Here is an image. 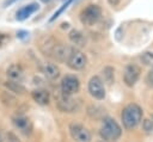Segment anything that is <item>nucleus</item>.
Returning a JSON list of instances; mask_svg holds the SVG:
<instances>
[{
	"label": "nucleus",
	"mask_w": 153,
	"mask_h": 142,
	"mask_svg": "<svg viewBox=\"0 0 153 142\" xmlns=\"http://www.w3.org/2000/svg\"><path fill=\"white\" fill-rule=\"evenodd\" d=\"M100 16H102V10L98 5H88L80 13V20L84 25L92 26L99 20Z\"/></svg>",
	"instance_id": "7ed1b4c3"
},
{
	"label": "nucleus",
	"mask_w": 153,
	"mask_h": 142,
	"mask_svg": "<svg viewBox=\"0 0 153 142\" xmlns=\"http://www.w3.org/2000/svg\"><path fill=\"white\" fill-rule=\"evenodd\" d=\"M41 70H42V73H43L48 79H50V80H54V79L59 78V75H60V69H59V67H57L56 64H54V63H50V62L43 63V64L41 66Z\"/></svg>",
	"instance_id": "f8f14e48"
},
{
	"label": "nucleus",
	"mask_w": 153,
	"mask_h": 142,
	"mask_svg": "<svg viewBox=\"0 0 153 142\" xmlns=\"http://www.w3.org/2000/svg\"><path fill=\"white\" fill-rule=\"evenodd\" d=\"M147 84L151 86V87H153V67H152V69L149 70V73L147 74Z\"/></svg>",
	"instance_id": "4be33fe9"
},
{
	"label": "nucleus",
	"mask_w": 153,
	"mask_h": 142,
	"mask_svg": "<svg viewBox=\"0 0 153 142\" xmlns=\"http://www.w3.org/2000/svg\"><path fill=\"white\" fill-rule=\"evenodd\" d=\"M5 86L11 91V92H14L17 94H23L25 92V88L23 85H20V82L18 81H6L5 82Z\"/></svg>",
	"instance_id": "f3484780"
},
{
	"label": "nucleus",
	"mask_w": 153,
	"mask_h": 142,
	"mask_svg": "<svg viewBox=\"0 0 153 142\" xmlns=\"http://www.w3.org/2000/svg\"><path fill=\"white\" fill-rule=\"evenodd\" d=\"M0 142H2V136H1V134H0Z\"/></svg>",
	"instance_id": "cd10ccee"
},
{
	"label": "nucleus",
	"mask_w": 153,
	"mask_h": 142,
	"mask_svg": "<svg viewBox=\"0 0 153 142\" xmlns=\"http://www.w3.org/2000/svg\"><path fill=\"white\" fill-rule=\"evenodd\" d=\"M72 1H73V0H66V1H65V2L61 5V7H60V8H59V10H57L55 13H54V16L50 18V21H53V20H55L57 17H60V14H61V13H63V11L68 8V6L72 4Z\"/></svg>",
	"instance_id": "aec40b11"
},
{
	"label": "nucleus",
	"mask_w": 153,
	"mask_h": 142,
	"mask_svg": "<svg viewBox=\"0 0 153 142\" xmlns=\"http://www.w3.org/2000/svg\"><path fill=\"white\" fill-rule=\"evenodd\" d=\"M69 39L72 43H74L75 45H79V47H84L86 44V38L84 36L82 32H80L79 30H72L68 35Z\"/></svg>",
	"instance_id": "dca6fc26"
},
{
	"label": "nucleus",
	"mask_w": 153,
	"mask_h": 142,
	"mask_svg": "<svg viewBox=\"0 0 153 142\" xmlns=\"http://www.w3.org/2000/svg\"><path fill=\"white\" fill-rule=\"evenodd\" d=\"M0 38H1V35H0Z\"/></svg>",
	"instance_id": "c85d7f7f"
},
{
	"label": "nucleus",
	"mask_w": 153,
	"mask_h": 142,
	"mask_svg": "<svg viewBox=\"0 0 153 142\" xmlns=\"http://www.w3.org/2000/svg\"><path fill=\"white\" fill-rule=\"evenodd\" d=\"M7 142H20V141L18 140V137L13 132H10L7 135Z\"/></svg>",
	"instance_id": "5701e85b"
},
{
	"label": "nucleus",
	"mask_w": 153,
	"mask_h": 142,
	"mask_svg": "<svg viewBox=\"0 0 153 142\" xmlns=\"http://www.w3.org/2000/svg\"><path fill=\"white\" fill-rule=\"evenodd\" d=\"M86 56L85 54H82L80 50H76V49H73L68 60H67V64L69 68H72L73 70H80L82 69L85 66H86Z\"/></svg>",
	"instance_id": "423d86ee"
},
{
	"label": "nucleus",
	"mask_w": 153,
	"mask_h": 142,
	"mask_svg": "<svg viewBox=\"0 0 153 142\" xmlns=\"http://www.w3.org/2000/svg\"><path fill=\"white\" fill-rule=\"evenodd\" d=\"M80 82L74 75H66L61 81V91L65 95H72L79 91Z\"/></svg>",
	"instance_id": "20e7f679"
},
{
	"label": "nucleus",
	"mask_w": 153,
	"mask_h": 142,
	"mask_svg": "<svg viewBox=\"0 0 153 142\" xmlns=\"http://www.w3.org/2000/svg\"><path fill=\"white\" fill-rule=\"evenodd\" d=\"M13 124L24 135H30L31 131H32V123L25 116H16V117H13Z\"/></svg>",
	"instance_id": "1a4fd4ad"
},
{
	"label": "nucleus",
	"mask_w": 153,
	"mask_h": 142,
	"mask_svg": "<svg viewBox=\"0 0 153 142\" xmlns=\"http://www.w3.org/2000/svg\"><path fill=\"white\" fill-rule=\"evenodd\" d=\"M121 126L111 118H105L100 126V136L105 141H116L121 136Z\"/></svg>",
	"instance_id": "f03ea898"
},
{
	"label": "nucleus",
	"mask_w": 153,
	"mask_h": 142,
	"mask_svg": "<svg viewBox=\"0 0 153 142\" xmlns=\"http://www.w3.org/2000/svg\"><path fill=\"white\" fill-rule=\"evenodd\" d=\"M37 10H38V5L35 4V2L29 4V5H26V6H23L22 8H19V10L17 11V13H16V19L19 20V21L25 20V19H27L32 13H35Z\"/></svg>",
	"instance_id": "9b49d317"
},
{
	"label": "nucleus",
	"mask_w": 153,
	"mask_h": 142,
	"mask_svg": "<svg viewBox=\"0 0 153 142\" xmlns=\"http://www.w3.org/2000/svg\"><path fill=\"white\" fill-rule=\"evenodd\" d=\"M143 129L147 131V132H151L153 131V122L151 119H146L143 122Z\"/></svg>",
	"instance_id": "412c9836"
},
{
	"label": "nucleus",
	"mask_w": 153,
	"mask_h": 142,
	"mask_svg": "<svg viewBox=\"0 0 153 142\" xmlns=\"http://www.w3.org/2000/svg\"><path fill=\"white\" fill-rule=\"evenodd\" d=\"M69 132H71V136L73 137V140H75L76 142H90L91 141L90 131L81 124L72 123L69 125Z\"/></svg>",
	"instance_id": "39448f33"
},
{
	"label": "nucleus",
	"mask_w": 153,
	"mask_h": 142,
	"mask_svg": "<svg viewBox=\"0 0 153 142\" xmlns=\"http://www.w3.org/2000/svg\"><path fill=\"white\" fill-rule=\"evenodd\" d=\"M41 1H42V2H44V4H47V2H49L50 0H41Z\"/></svg>",
	"instance_id": "bb28decb"
},
{
	"label": "nucleus",
	"mask_w": 153,
	"mask_h": 142,
	"mask_svg": "<svg viewBox=\"0 0 153 142\" xmlns=\"http://www.w3.org/2000/svg\"><path fill=\"white\" fill-rule=\"evenodd\" d=\"M17 37L20 38V39H24V38H26V37H29V32H27V31H23V30H20V31L17 32Z\"/></svg>",
	"instance_id": "b1692460"
},
{
	"label": "nucleus",
	"mask_w": 153,
	"mask_h": 142,
	"mask_svg": "<svg viewBox=\"0 0 153 142\" xmlns=\"http://www.w3.org/2000/svg\"><path fill=\"white\" fill-rule=\"evenodd\" d=\"M32 99L39 105H47L49 103V93L44 89H35L31 93Z\"/></svg>",
	"instance_id": "2eb2a0df"
},
{
	"label": "nucleus",
	"mask_w": 153,
	"mask_h": 142,
	"mask_svg": "<svg viewBox=\"0 0 153 142\" xmlns=\"http://www.w3.org/2000/svg\"><path fill=\"white\" fill-rule=\"evenodd\" d=\"M139 76H140L139 66H136L134 63H130L126 67L124 73H123V80H124L127 86H130V87L134 86L136 84V81L139 80Z\"/></svg>",
	"instance_id": "6e6552de"
},
{
	"label": "nucleus",
	"mask_w": 153,
	"mask_h": 142,
	"mask_svg": "<svg viewBox=\"0 0 153 142\" xmlns=\"http://www.w3.org/2000/svg\"><path fill=\"white\" fill-rule=\"evenodd\" d=\"M88 92H90V94L93 98H96L98 100L104 99V97H105V88H104L103 81L100 80L99 76L91 78V80L88 81Z\"/></svg>",
	"instance_id": "0eeeda50"
},
{
	"label": "nucleus",
	"mask_w": 153,
	"mask_h": 142,
	"mask_svg": "<svg viewBox=\"0 0 153 142\" xmlns=\"http://www.w3.org/2000/svg\"><path fill=\"white\" fill-rule=\"evenodd\" d=\"M57 105H59L60 110H62V111H65V112H72V111H74L75 107H76L74 100H72V99L69 98V95H65V94H63V97H61V98L59 99Z\"/></svg>",
	"instance_id": "4468645a"
},
{
	"label": "nucleus",
	"mask_w": 153,
	"mask_h": 142,
	"mask_svg": "<svg viewBox=\"0 0 153 142\" xmlns=\"http://www.w3.org/2000/svg\"><path fill=\"white\" fill-rule=\"evenodd\" d=\"M141 61L143 64L153 67V51H145L141 55Z\"/></svg>",
	"instance_id": "6ab92c4d"
},
{
	"label": "nucleus",
	"mask_w": 153,
	"mask_h": 142,
	"mask_svg": "<svg viewBox=\"0 0 153 142\" xmlns=\"http://www.w3.org/2000/svg\"><path fill=\"white\" fill-rule=\"evenodd\" d=\"M142 118V110L136 104H129L122 111V122L127 129L135 128Z\"/></svg>",
	"instance_id": "f257e3e1"
},
{
	"label": "nucleus",
	"mask_w": 153,
	"mask_h": 142,
	"mask_svg": "<svg viewBox=\"0 0 153 142\" xmlns=\"http://www.w3.org/2000/svg\"><path fill=\"white\" fill-rule=\"evenodd\" d=\"M55 45H56L55 41H54L53 38H48V39H45L44 43H42V45H41V50H42V53H43L44 55L51 56V53H53Z\"/></svg>",
	"instance_id": "a211bd4d"
},
{
	"label": "nucleus",
	"mask_w": 153,
	"mask_h": 142,
	"mask_svg": "<svg viewBox=\"0 0 153 142\" xmlns=\"http://www.w3.org/2000/svg\"><path fill=\"white\" fill-rule=\"evenodd\" d=\"M6 74H7V76H8L12 81H18V82H20V81L24 79V72H23V69L20 68V66H18V64H11V66L7 68Z\"/></svg>",
	"instance_id": "ddd939ff"
},
{
	"label": "nucleus",
	"mask_w": 153,
	"mask_h": 142,
	"mask_svg": "<svg viewBox=\"0 0 153 142\" xmlns=\"http://www.w3.org/2000/svg\"><path fill=\"white\" fill-rule=\"evenodd\" d=\"M108 2H109L112 7H115V6H117V5L121 2V0H108Z\"/></svg>",
	"instance_id": "393cba45"
},
{
	"label": "nucleus",
	"mask_w": 153,
	"mask_h": 142,
	"mask_svg": "<svg viewBox=\"0 0 153 142\" xmlns=\"http://www.w3.org/2000/svg\"><path fill=\"white\" fill-rule=\"evenodd\" d=\"M72 50H73V48H71V47L62 45V44H56L54 50H53V53H51V56L55 60L60 61V62H67Z\"/></svg>",
	"instance_id": "9d476101"
},
{
	"label": "nucleus",
	"mask_w": 153,
	"mask_h": 142,
	"mask_svg": "<svg viewBox=\"0 0 153 142\" xmlns=\"http://www.w3.org/2000/svg\"><path fill=\"white\" fill-rule=\"evenodd\" d=\"M17 1H18V0H6V1H5V4H4V6H5V7H7V6H11L12 4L17 2Z\"/></svg>",
	"instance_id": "a878e982"
}]
</instances>
